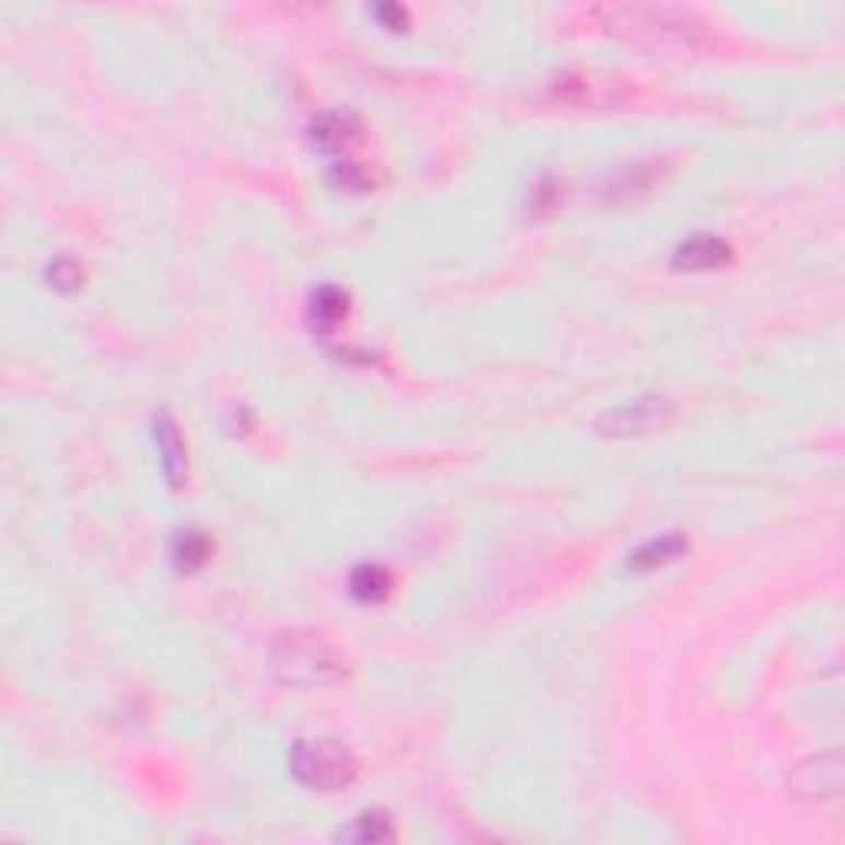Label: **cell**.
<instances>
[{
  "mask_svg": "<svg viewBox=\"0 0 845 845\" xmlns=\"http://www.w3.org/2000/svg\"><path fill=\"white\" fill-rule=\"evenodd\" d=\"M670 416H673L670 400H664L657 394H647V397H637L634 403L601 416V433H608V436H637V433H650V430L664 426Z\"/></svg>",
  "mask_w": 845,
  "mask_h": 845,
  "instance_id": "obj_4",
  "label": "cell"
},
{
  "mask_svg": "<svg viewBox=\"0 0 845 845\" xmlns=\"http://www.w3.org/2000/svg\"><path fill=\"white\" fill-rule=\"evenodd\" d=\"M357 139H361V119H357L354 113L330 109V113H320V116L310 122V142H314L320 152H344V149H351Z\"/></svg>",
  "mask_w": 845,
  "mask_h": 845,
  "instance_id": "obj_7",
  "label": "cell"
},
{
  "mask_svg": "<svg viewBox=\"0 0 845 845\" xmlns=\"http://www.w3.org/2000/svg\"><path fill=\"white\" fill-rule=\"evenodd\" d=\"M212 539L202 532V529H183L176 539H173V549H168V555H173V565L176 572L183 575H192L199 572L209 559H212Z\"/></svg>",
  "mask_w": 845,
  "mask_h": 845,
  "instance_id": "obj_11",
  "label": "cell"
},
{
  "mask_svg": "<svg viewBox=\"0 0 845 845\" xmlns=\"http://www.w3.org/2000/svg\"><path fill=\"white\" fill-rule=\"evenodd\" d=\"M796 789L799 796L819 802V799H835L842 793V756L838 753H825L806 766H799L796 773Z\"/></svg>",
  "mask_w": 845,
  "mask_h": 845,
  "instance_id": "obj_5",
  "label": "cell"
},
{
  "mask_svg": "<svg viewBox=\"0 0 845 845\" xmlns=\"http://www.w3.org/2000/svg\"><path fill=\"white\" fill-rule=\"evenodd\" d=\"M47 281H50L57 291L73 294V291L83 284V268H80V261H73V258H57V261H50V268H47Z\"/></svg>",
  "mask_w": 845,
  "mask_h": 845,
  "instance_id": "obj_16",
  "label": "cell"
},
{
  "mask_svg": "<svg viewBox=\"0 0 845 845\" xmlns=\"http://www.w3.org/2000/svg\"><path fill=\"white\" fill-rule=\"evenodd\" d=\"M155 443H159V453H162V466H165V476L173 485H183V476H186V443L179 436V426L176 420L168 413H159L155 416Z\"/></svg>",
  "mask_w": 845,
  "mask_h": 845,
  "instance_id": "obj_8",
  "label": "cell"
},
{
  "mask_svg": "<svg viewBox=\"0 0 845 845\" xmlns=\"http://www.w3.org/2000/svg\"><path fill=\"white\" fill-rule=\"evenodd\" d=\"M291 773L304 786L330 793V789L351 786L357 779L361 766H357V756L344 743H337V740H304L291 753Z\"/></svg>",
  "mask_w": 845,
  "mask_h": 845,
  "instance_id": "obj_3",
  "label": "cell"
},
{
  "mask_svg": "<svg viewBox=\"0 0 845 845\" xmlns=\"http://www.w3.org/2000/svg\"><path fill=\"white\" fill-rule=\"evenodd\" d=\"M394 835V825H390V815L374 809V812H364L354 819L351 829L341 832L344 842H387Z\"/></svg>",
  "mask_w": 845,
  "mask_h": 845,
  "instance_id": "obj_15",
  "label": "cell"
},
{
  "mask_svg": "<svg viewBox=\"0 0 845 845\" xmlns=\"http://www.w3.org/2000/svg\"><path fill=\"white\" fill-rule=\"evenodd\" d=\"M351 310V297L337 287V284H320L314 287L310 301H307V317L317 330H330L337 327Z\"/></svg>",
  "mask_w": 845,
  "mask_h": 845,
  "instance_id": "obj_9",
  "label": "cell"
},
{
  "mask_svg": "<svg viewBox=\"0 0 845 845\" xmlns=\"http://www.w3.org/2000/svg\"><path fill=\"white\" fill-rule=\"evenodd\" d=\"M390 591H394V575L384 568V565H361V568H354V575H351V595L361 601V605H380V601H387L390 598Z\"/></svg>",
  "mask_w": 845,
  "mask_h": 845,
  "instance_id": "obj_12",
  "label": "cell"
},
{
  "mask_svg": "<svg viewBox=\"0 0 845 845\" xmlns=\"http://www.w3.org/2000/svg\"><path fill=\"white\" fill-rule=\"evenodd\" d=\"M330 183H333L337 189H348V192H367V189L377 186V173H374L371 165H364V162L344 159V162H337V165L330 168Z\"/></svg>",
  "mask_w": 845,
  "mask_h": 845,
  "instance_id": "obj_14",
  "label": "cell"
},
{
  "mask_svg": "<svg viewBox=\"0 0 845 845\" xmlns=\"http://www.w3.org/2000/svg\"><path fill=\"white\" fill-rule=\"evenodd\" d=\"M377 17H384L390 31H397V24H407V11L403 8H377Z\"/></svg>",
  "mask_w": 845,
  "mask_h": 845,
  "instance_id": "obj_18",
  "label": "cell"
},
{
  "mask_svg": "<svg viewBox=\"0 0 845 845\" xmlns=\"http://www.w3.org/2000/svg\"><path fill=\"white\" fill-rule=\"evenodd\" d=\"M559 196H562V183H559V179H542V183L536 186V212H542V215L555 212L559 202H562Z\"/></svg>",
  "mask_w": 845,
  "mask_h": 845,
  "instance_id": "obj_17",
  "label": "cell"
},
{
  "mask_svg": "<svg viewBox=\"0 0 845 845\" xmlns=\"http://www.w3.org/2000/svg\"><path fill=\"white\" fill-rule=\"evenodd\" d=\"M733 248L717 238V235H691L688 242L678 245L673 251V268L678 271H711V268H724L730 265Z\"/></svg>",
  "mask_w": 845,
  "mask_h": 845,
  "instance_id": "obj_6",
  "label": "cell"
},
{
  "mask_svg": "<svg viewBox=\"0 0 845 845\" xmlns=\"http://www.w3.org/2000/svg\"><path fill=\"white\" fill-rule=\"evenodd\" d=\"M271 670L287 688L314 691L330 688L348 678L344 657L320 631H281L271 644Z\"/></svg>",
  "mask_w": 845,
  "mask_h": 845,
  "instance_id": "obj_1",
  "label": "cell"
},
{
  "mask_svg": "<svg viewBox=\"0 0 845 845\" xmlns=\"http://www.w3.org/2000/svg\"><path fill=\"white\" fill-rule=\"evenodd\" d=\"M664 176V165H657L654 159H637V162H627L624 168H618V173L611 176L608 183V199H618V196H637L644 189H650L657 179Z\"/></svg>",
  "mask_w": 845,
  "mask_h": 845,
  "instance_id": "obj_10",
  "label": "cell"
},
{
  "mask_svg": "<svg viewBox=\"0 0 845 845\" xmlns=\"http://www.w3.org/2000/svg\"><path fill=\"white\" fill-rule=\"evenodd\" d=\"M688 549H691V542H688L684 536H664V539L647 542L644 549H637V552L631 555V568L647 572V568L667 565V562H673V559H681Z\"/></svg>",
  "mask_w": 845,
  "mask_h": 845,
  "instance_id": "obj_13",
  "label": "cell"
},
{
  "mask_svg": "<svg viewBox=\"0 0 845 845\" xmlns=\"http://www.w3.org/2000/svg\"><path fill=\"white\" fill-rule=\"evenodd\" d=\"M601 24L611 34H621L637 44H701L707 37V24L681 8H654V4H621L601 8Z\"/></svg>",
  "mask_w": 845,
  "mask_h": 845,
  "instance_id": "obj_2",
  "label": "cell"
}]
</instances>
